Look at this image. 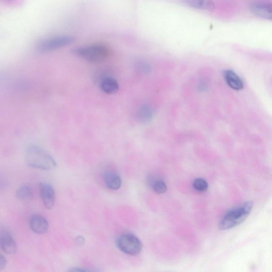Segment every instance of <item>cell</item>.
Here are the masks:
<instances>
[{"instance_id": "obj_1", "label": "cell", "mask_w": 272, "mask_h": 272, "mask_svg": "<svg viewBox=\"0 0 272 272\" xmlns=\"http://www.w3.org/2000/svg\"><path fill=\"white\" fill-rule=\"evenodd\" d=\"M25 162L30 167L43 170L55 169L57 164L51 155L40 147H29L25 154Z\"/></svg>"}, {"instance_id": "obj_2", "label": "cell", "mask_w": 272, "mask_h": 272, "mask_svg": "<svg viewBox=\"0 0 272 272\" xmlns=\"http://www.w3.org/2000/svg\"><path fill=\"white\" fill-rule=\"evenodd\" d=\"M253 205L252 201L245 202L227 212L219 222V229L228 230L242 224L252 212Z\"/></svg>"}, {"instance_id": "obj_3", "label": "cell", "mask_w": 272, "mask_h": 272, "mask_svg": "<svg viewBox=\"0 0 272 272\" xmlns=\"http://www.w3.org/2000/svg\"><path fill=\"white\" fill-rule=\"evenodd\" d=\"M72 54L88 62L99 63L107 60L110 50L105 44H94L76 47L72 50Z\"/></svg>"}, {"instance_id": "obj_4", "label": "cell", "mask_w": 272, "mask_h": 272, "mask_svg": "<svg viewBox=\"0 0 272 272\" xmlns=\"http://www.w3.org/2000/svg\"><path fill=\"white\" fill-rule=\"evenodd\" d=\"M76 41V38L69 35L59 36L48 39L37 46V51L40 53H47L67 46Z\"/></svg>"}, {"instance_id": "obj_5", "label": "cell", "mask_w": 272, "mask_h": 272, "mask_svg": "<svg viewBox=\"0 0 272 272\" xmlns=\"http://www.w3.org/2000/svg\"><path fill=\"white\" fill-rule=\"evenodd\" d=\"M118 248L124 253L130 255H136L141 251L140 241L135 236L126 234L121 236L116 241Z\"/></svg>"}, {"instance_id": "obj_6", "label": "cell", "mask_w": 272, "mask_h": 272, "mask_svg": "<svg viewBox=\"0 0 272 272\" xmlns=\"http://www.w3.org/2000/svg\"><path fill=\"white\" fill-rule=\"evenodd\" d=\"M250 9L258 17L272 20V3L258 1L252 3Z\"/></svg>"}, {"instance_id": "obj_7", "label": "cell", "mask_w": 272, "mask_h": 272, "mask_svg": "<svg viewBox=\"0 0 272 272\" xmlns=\"http://www.w3.org/2000/svg\"><path fill=\"white\" fill-rule=\"evenodd\" d=\"M0 245L7 254L14 255L16 253V244L11 233L6 228H2L0 231Z\"/></svg>"}, {"instance_id": "obj_8", "label": "cell", "mask_w": 272, "mask_h": 272, "mask_svg": "<svg viewBox=\"0 0 272 272\" xmlns=\"http://www.w3.org/2000/svg\"><path fill=\"white\" fill-rule=\"evenodd\" d=\"M41 196L45 208L53 209L55 203V191L54 187L47 183L40 185Z\"/></svg>"}, {"instance_id": "obj_9", "label": "cell", "mask_w": 272, "mask_h": 272, "mask_svg": "<svg viewBox=\"0 0 272 272\" xmlns=\"http://www.w3.org/2000/svg\"><path fill=\"white\" fill-rule=\"evenodd\" d=\"M30 226L32 231L37 234H45L49 227L47 220L43 216L38 214H35L31 216Z\"/></svg>"}, {"instance_id": "obj_10", "label": "cell", "mask_w": 272, "mask_h": 272, "mask_svg": "<svg viewBox=\"0 0 272 272\" xmlns=\"http://www.w3.org/2000/svg\"><path fill=\"white\" fill-rule=\"evenodd\" d=\"M99 86L102 91L107 94L116 93L119 87L118 82L110 76L103 77L100 81Z\"/></svg>"}, {"instance_id": "obj_11", "label": "cell", "mask_w": 272, "mask_h": 272, "mask_svg": "<svg viewBox=\"0 0 272 272\" xmlns=\"http://www.w3.org/2000/svg\"><path fill=\"white\" fill-rule=\"evenodd\" d=\"M188 6L199 10L212 11L215 8L213 0H181Z\"/></svg>"}, {"instance_id": "obj_12", "label": "cell", "mask_w": 272, "mask_h": 272, "mask_svg": "<svg viewBox=\"0 0 272 272\" xmlns=\"http://www.w3.org/2000/svg\"><path fill=\"white\" fill-rule=\"evenodd\" d=\"M225 79L228 85L233 89L239 90L243 88V83L240 78L234 72L227 70L224 72Z\"/></svg>"}, {"instance_id": "obj_13", "label": "cell", "mask_w": 272, "mask_h": 272, "mask_svg": "<svg viewBox=\"0 0 272 272\" xmlns=\"http://www.w3.org/2000/svg\"><path fill=\"white\" fill-rule=\"evenodd\" d=\"M105 182L108 188L113 190H118L122 184L120 177L112 172H108L105 174Z\"/></svg>"}, {"instance_id": "obj_14", "label": "cell", "mask_w": 272, "mask_h": 272, "mask_svg": "<svg viewBox=\"0 0 272 272\" xmlns=\"http://www.w3.org/2000/svg\"><path fill=\"white\" fill-rule=\"evenodd\" d=\"M17 197L21 201H29L33 199V194L31 189L27 186L19 187L16 191Z\"/></svg>"}, {"instance_id": "obj_15", "label": "cell", "mask_w": 272, "mask_h": 272, "mask_svg": "<svg viewBox=\"0 0 272 272\" xmlns=\"http://www.w3.org/2000/svg\"><path fill=\"white\" fill-rule=\"evenodd\" d=\"M153 116L152 109L149 106L142 107L137 113L138 120L143 123H146L151 120Z\"/></svg>"}, {"instance_id": "obj_16", "label": "cell", "mask_w": 272, "mask_h": 272, "mask_svg": "<svg viewBox=\"0 0 272 272\" xmlns=\"http://www.w3.org/2000/svg\"><path fill=\"white\" fill-rule=\"evenodd\" d=\"M150 184L153 190L158 193L162 194L167 191L166 185L162 179H152Z\"/></svg>"}, {"instance_id": "obj_17", "label": "cell", "mask_w": 272, "mask_h": 272, "mask_svg": "<svg viewBox=\"0 0 272 272\" xmlns=\"http://www.w3.org/2000/svg\"><path fill=\"white\" fill-rule=\"evenodd\" d=\"M193 187L199 191L204 192L208 189L209 185L204 179L199 178L194 181Z\"/></svg>"}, {"instance_id": "obj_18", "label": "cell", "mask_w": 272, "mask_h": 272, "mask_svg": "<svg viewBox=\"0 0 272 272\" xmlns=\"http://www.w3.org/2000/svg\"><path fill=\"white\" fill-rule=\"evenodd\" d=\"M6 259L3 255H1V256H0V270H2L4 269L6 267Z\"/></svg>"}, {"instance_id": "obj_19", "label": "cell", "mask_w": 272, "mask_h": 272, "mask_svg": "<svg viewBox=\"0 0 272 272\" xmlns=\"http://www.w3.org/2000/svg\"><path fill=\"white\" fill-rule=\"evenodd\" d=\"M69 271H89L90 269H88L83 267H72L68 270Z\"/></svg>"}, {"instance_id": "obj_20", "label": "cell", "mask_w": 272, "mask_h": 272, "mask_svg": "<svg viewBox=\"0 0 272 272\" xmlns=\"http://www.w3.org/2000/svg\"><path fill=\"white\" fill-rule=\"evenodd\" d=\"M85 240L84 238L81 236L77 237L75 239V242L80 245L84 244L85 243Z\"/></svg>"}]
</instances>
